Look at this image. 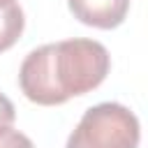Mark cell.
<instances>
[{"label":"cell","instance_id":"1","mask_svg":"<svg viewBox=\"0 0 148 148\" xmlns=\"http://www.w3.org/2000/svg\"><path fill=\"white\" fill-rule=\"evenodd\" d=\"M111 56L95 39H62L25 56L18 72L23 95L42 106L65 104L69 97L95 90L109 74Z\"/></svg>","mask_w":148,"mask_h":148},{"label":"cell","instance_id":"2","mask_svg":"<svg viewBox=\"0 0 148 148\" xmlns=\"http://www.w3.org/2000/svg\"><path fill=\"white\" fill-rule=\"evenodd\" d=\"M139 118L118 102L90 106L67 139V148H136Z\"/></svg>","mask_w":148,"mask_h":148},{"label":"cell","instance_id":"3","mask_svg":"<svg viewBox=\"0 0 148 148\" xmlns=\"http://www.w3.org/2000/svg\"><path fill=\"white\" fill-rule=\"evenodd\" d=\"M67 5L74 18L102 30L118 28L130 9V0H67Z\"/></svg>","mask_w":148,"mask_h":148},{"label":"cell","instance_id":"4","mask_svg":"<svg viewBox=\"0 0 148 148\" xmlns=\"http://www.w3.org/2000/svg\"><path fill=\"white\" fill-rule=\"evenodd\" d=\"M23 25H25V16L16 0L0 5V53L16 44V39L23 32Z\"/></svg>","mask_w":148,"mask_h":148},{"label":"cell","instance_id":"5","mask_svg":"<svg viewBox=\"0 0 148 148\" xmlns=\"http://www.w3.org/2000/svg\"><path fill=\"white\" fill-rule=\"evenodd\" d=\"M0 148H35V146L23 132L12 130V125H9V127L0 130Z\"/></svg>","mask_w":148,"mask_h":148},{"label":"cell","instance_id":"6","mask_svg":"<svg viewBox=\"0 0 148 148\" xmlns=\"http://www.w3.org/2000/svg\"><path fill=\"white\" fill-rule=\"evenodd\" d=\"M14 118H16V109H14L12 99L0 92V130L2 127H9L14 123Z\"/></svg>","mask_w":148,"mask_h":148},{"label":"cell","instance_id":"7","mask_svg":"<svg viewBox=\"0 0 148 148\" xmlns=\"http://www.w3.org/2000/svg\"><path fill=\"white\" fill-rule=\"evenodd\" d=\"M7 2H12V0H0V5H7Z\"/></svg>","mask_w":148,"mask_h":148}]
</instances>
